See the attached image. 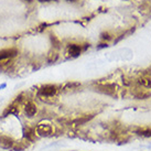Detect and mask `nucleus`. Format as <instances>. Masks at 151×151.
<instances>
[{
  "label": "nucleus",
  "instance_id": "f257e3e1",
  "mask_svg": "<svg viewBox=\"0 0 151 151\" xmlns=\"http://www.w3.org/2000/svg\"><path fill=\"white\" fill-rule=\"evenodd\" d=\"M58 92V88L55 85H52V84H47V85H44L42 87L39 89V94L43 97H52L54 96L55 94Z\"/></svg>",
  "mask_w": 151,
  "mask_h": 151
},
{
  "label": "nucleus",
  "instance_id": "f03ea898",
  "mask_svg": "<svg viewBox=\"0 0 151 151\" xmlns=\"http://www.w3.org/2000/svg\"><path fill=\"white\" fill-rule=\"evenodd\" d=\"M53 127L50 126V125H40V126L37 127V132L40 136H51L53 134Z\"/></svg>",
  "mask_w": 151,
  "mask_h": 151
},
{
  "label": "nucleus",
  "instance_id": "7ed1b4c3",
  "mask_svg": "<svg viewBox=\"0 0 151 151\" xmlns=\"http://www.w3.org/2000/svg\"><path fill=\"white\" fill-rule=\"evenodd\" d=\"M13 146V140L9 136L0 134V147L2 149H10Z\"/></svg>",
  "mask_w": 151,
  "mask_h": 151
},
{
  "label": "nucleus",
  "instance_id": "20e7f679",
  "mask_svg": "<svg viewBox=\"0 0 151 151\" xmlns=\"http://www.w3.org/2000/svg\"><path fill=\"white\" fill-rule=\"evenodd\" d=\"M17 53L18 52L16 49H6V50H1L0 51V61L11 59V58H13Z\"/></svg>",
  "mask_w": 151,
  "mask_h": 151
},
{
  "label": "nucleus",
  "instance_id": "39448f33",
  "mask_svg": "<svg viewBox=\"0 0 151 151\" xmlns=\"http://www.w3.org/2000/svg\"><path fill=\"white\" fill-rule=\"evenodd\" d=\"M25 114H27V116H29V117H33L35 114L38 113V107L37 105L32 103V101H29L27 105H25Z\"/></svg>",
  "mask_w": 151,
  "mask_h": 151
},
{
  "label": "nucleus",
  "instance_id": "423d86ee",
  "mask_svg": "<svg viewBox=\"0 0 151 151\" xmlns=\"http://www.w3.org/2000/svg\"><path fill=\"white\" fill-rule=\"evenodd\" d=\"M81 51H82V49H81V46L77 45V44H72V45H70V47H68V53H70V55L73 56V58L78 56V55L81 54Z\"/></svg>",
  "mask_w": 151,
  "mask_h": 151
},
{
  "label": "nucleus",
  "instance_id": "0eeeda50",
  "mask_svg": "<svg viewBox=\"0 0 151 151\" xmlns=\"http://www.w3.org/2000/svg\"><path fill=\"white\" fill-rule=\"evenodd\" d=\"M139 84H141L142 86H145V87L150 88L151 89V78H148V77L140 78V80H139Z\"/></svg>",
  "mask_w": 151,
  "mask_h": 151
},
{
  "label": "nucleus",
  "instance_id": "6e6552de",
  "mask_svg": "<svg viewBox=\"0 0 151 151\" xmlns=\"http://www.w3.org/2000/svg\"><path fill=\"white\" fill-rule=\"evenodd\" d=\"M138 132H139V134H142V136H147V137H149V136H151V128L150 127H146V128L140 129Z\"/></svg>",
  "mask_w": 151,
  "mask_h": 151
},
{
  "label": "nucleus",
  "instance_id": "1a4fd4ad",
  "mask_svg": "<svg viewBox=\"0 0 151 151\" xmlns=\"http://www.w3.org/2000/svg\"><path fill=\"white\" fill-rule=\"evenodd\" d=\"M101 38H103V39H107V40H108V39H110V37H109V33H107V32H106V33L101 34Z\"/></svg>",
  "mask_w": 151,
  "mask_h": 151
},
{
  "label": "nucleus",
  "instance_id": "9d476101",
  "mask_svg": "<svg viewBox=\"0 0 151 151\" xmlns=\"http://www.w3.org/2000/svg\"><path fill=\"white\" fill-rule=\"evenodd\" d=\"M40 2H50V1H56V0H39Z\"/></svg>",
  "mask_w": 151,
  "mask_h": 151
},
{
  "label": "nucleus",
  "instance_id": "9b49d317",
  "mask_svg": "<svg viewBox=\"0 0 151 151\" xmlns=\"http://www.w3.org/2000/svg\"><path fill=\"white\" fill-rule=\"evenodd\" d=\"M68 1H75V0H68Z\"/></svg>",
  "mask_w": 151,
  "mask_h": 151
}]
</instances>
